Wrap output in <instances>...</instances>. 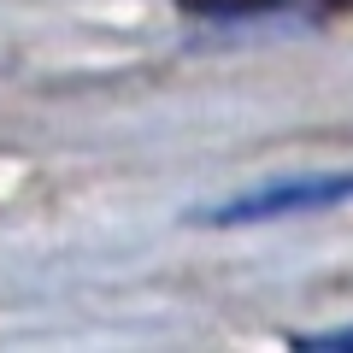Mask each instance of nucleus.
Instances as JSON below:
<instances>
[{"label":"nucleus","instance_id":"obj_1","mask_svg":"<svg viewBox=\"0 0 353 353\" xmlns=\"http://www.w3.org/2000/svg\"><path fill=\"white\" fill-rule=\"evenodd\" d=\"M353 201V171H301V176H271L253 189L212 201L201 212H189V224L201 230H248V224H283L301 212H330V206Z\"/></svg>","mask_w":353,"mask_h":353},{"label":"nucleus","instance_id":"obj_2","mask_svg":"<svg viewBox=\"0 0 353 353\" xmlns=\"http://www.w3.org/2000/svg\"><path fill=\"white\" fill-rule=\"evenodd\" d=\"M294 347H318V353H330V347H353V330H318V336H301Z\"/></svg>","mask_w":353,"mask_h":353},{"label":"nucleus","instance_id":"obj_3","mask_svg":"<svg viewBox=\"0 0 353 353\" xmlns=\"http://www.w3.org/2000/svg\"><path fill=\"white\" fill-rule=\"evenodd\" d=\"M0 77H6V53H0Z\"/></svg>","mask_w":353,"mask_h":353}]
</instances>
